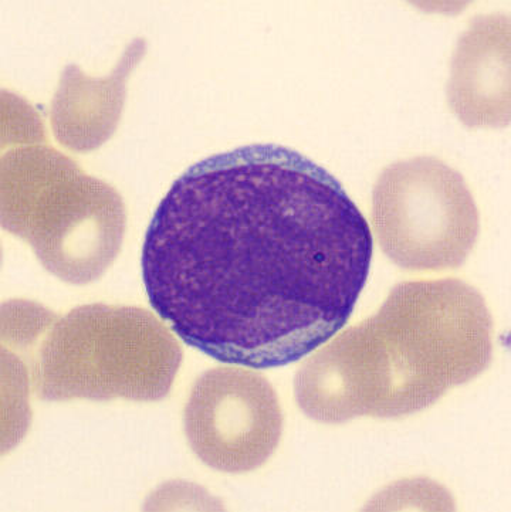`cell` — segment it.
<instances>
[{
  "mask_svg": "<svg viewBox=\"0 0 511 512\" xmlns=\"http://www.w3.org/2000/svg\"><path fill=\"white\" fill-rule=\"evenodd\" d=\"M372 252L370 225L334 175L294 149L252 144L172 183L145 233L142 283L189 347L279 368L347 324Z\"/></svg>",
  "mask_w": 511,
  "mask_h": 512,
  "instance_id": "cell-1",
  "label": "cell"
},
{
  "mask_svg": "<svg viewBox=\"0 0 511 512\" xmlns=\"http://www.w3.org/2000/svg\"><path fill=\"white\" fill-rule=\"evenodd\" d=\"M492 355V320L475 291L455 281L404 284L381 313L301 365L294 396L321 423L394 419L472 381Z\"/></svg>",
  "mask_w": 511,
  "mask_h": 512,
  "instance_id": "cell-2",
  "label": "cell"
},
{
  "mask_svg": "<svg viewBox=\"0 0 511 512\" xmlns=\"http://www.w3.org/2000/svg\"><path fill=\"white\" fill-rule=\"evenodd\" d=\"M181 362L177 339L154 318L91 308L57 325L37 348L33 385L53 402H154L168 395Z\"/></svg>",
  "mask_w": 511,
  "mask_h": 512,
  "instance_id": "cell-3",
  "label": "cell"
},
{
  "mask_svg": "<svg viewBox=\"0 0 511 512\" xmlns=\"http://www.w3.org/2000/svg\"><path fill=\"white\" fill-rule=\"evenodd\" d=\"M283 415L265 376L216 368L196 381L185 408L192 450L212 469L240 474L259 469L280 442Z\"/></svg>",
  "mask_w": 511,
  "mask_h": 512,
  "instance_id": "cell-4",
  "label": "cell"
},
{
  "mask_svg": "<svg viewBox=\"0 0 511 512\" xmlns=\"http://www.w3.org/2000/svg\"><path fill=\"white\" fill-rule=\"evenodd\" d=\"M385 253L399 266L439 270L463 263L479 232L472 196L459 179H387L374 198Z\"/></svg>",
  "mask_w": 511,
  "mask_h": 512,
  "instance_id": "cell-5",
  "label": "cell"
}]
</instances>
